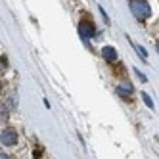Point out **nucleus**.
I'll return each instance as SVG.
<instances>
[{"instance_id":"f257e3e1","label":"nucleus","mask_w":159,"mask_h":159,"mask_svg":"<svg viewBox=\"0 0 159 159\" xmlns=\"http://www.w3.org/2000/svg\"><path fill=\"white\" fill-rule=\"evenodd\" d=\"M129 6H130V12L136 16L138 21H144L152 16V8L146 0H129Z\"/></svg>"},{"instance_id":"f03ea898","label":"nucleus","mask_w":159,"mask_h":159,"mask_svg":"<svg viewBox=\"0 0 159 159\" xmlns=\"http://www.w3.org/2000/svg\"><path fill=\"white\" fill-rule=\"evenodd\" d=\"M83 16H84V17L81 19V23H79V35H81V37L88 42L90 37H96L98 29H96V25L92 23V19L86 17V14H83Z\"/></svg>"},{"instance_id":"7ed1b4c3","label":"nucleus","mask_w":159,"mask_h":159,"mask_svg":"<svg viewBox=\"0 0 159 159\" xmlns=\"http://www.w3.org/2000/svg\"><path fill=\"white\" fill-rule=\"evenodd\" d=\"M17 142V132L14 129H4L2 130V144L4 146H14Z\"/></svg>"},{"instance_id":"20e7f679","label":"nucleus","mask_w":159,"mask_h":159,"mask_svg":"<svg viewBox=\"0 0 159 159\" xmlns=\"http://www.w3.org/2000/svg\"><path fill=\"white\" fill-rule=\"evenodd\" d=\"M102 56H104V60L109 61V63H115V60H117V52H115V48H113V46H104Z\"/></svg>"},{"instance_id":"39448f33","label":"nucleus","mask_w":159,"mask_h":159,"mask_svg":"<svg viewBox=\"0 0 159 159\" xmlns=\"http://www.w3.org/2000/svg\"><path fill=\"white\" fill-rule=\"evenodd\" d=\"M130 90H132L130 84H127V88H125V86H117L119 96H121V98H127V100H130Z\"/></svg>"},{"instance_id":"423d86ee","label":"nucleus","mask_w":159,"mask_h":159,"mask_svg":"<svg viewBox=\"0 0 159 159\" xmlns=\"http://www.w3.org/2000/svg\"><path fill=\"white\" fill-rule=\"evenodd\" d=\"M142 98H144V102H146V106H148V107H153V102H152V98L148 96V94L142 92Z\"/></svg>"},{"instance_id":"0eeeda50","label":"nucleus","mask_w":159,"mask_h":159,"mask_svg":"<svg viewBox=\"0 0 159 159\" xmlns=\"http://www.w3.org/2000/svg\"><path fill=\"white\" fill-rule=\"evenodd\" d=\"M136 75H138V79H140V81H142V83H146V75H144V73H140L138 69H136Z\"/></svg>"},{"instance_id":"6e6552de","label":"nucleus","mask_w":159,"mask_h":159,"mask_svg":"<svg viewBox=\"0 0 159 159\" xmlns=\"http://www.w3.org/2000/svg\"><path fill=\"white\" fill-rule=\"evenodd\" d=\"M0 159H12V157H10L8 153H2V155H0Z\"/></svg>"},{"instance_id":"1a4fd4ad","label":"nucleus","mask_w":159,"mask_h":159,"mask_svg":"<svg viewBox=\"0 0 159 159\" xmlns=\"http://www.w3.org/2000/svg\"><path fill=\"white\" fill-rule=\"evenodd\" d=\"M155 46H157V52H159V39H157V42H155Z\"/></svg>"}]
</instances>
